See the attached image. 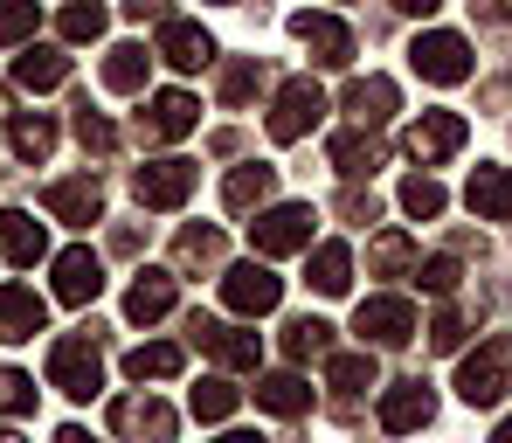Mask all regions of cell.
Here are the masks:
<instances>
[{
  "mask_svg": "<svg viewBox=\"0 0 512 443\" xmlns=\"http://www.w3.org/2000/svg\"><path fill=\"white\" fill-rule=\"evenodd\" d=\"M49 388H63L70 402H90L104 388V333L97 326H84V333H70V340L49 347Z\"/></svg>",
  "mask_w": 512,
  "mask_h": 443,
  "instance_id": "1",
  "label": "cell"
},
{
  "mask_svg": "<svg viewBox=\"0 0 512 443\" xmlns=\"http://www.w3.org/2000/svg\"><path fill=\"white\" fill-rule=\"evenodd\" d=\"M506 388H512V333H492L478 354L457 367V395L471 409H492V402H506Z\"/></svg>",
  "mask_w": 512,
  "mask_h": 443,
  "instance_id": "2",
  "label": "cell"
},
{
  "mask_svg": "<svg viewBox=\"0 0 512 443\" xmlns=\"http://www.w3.org/2000/svg\"><path fill=\"white\" fill-rule=\"evenodd\" d=\"M312 201H284V208H263L250 222L256 257H291V250H312Z\"/></svg>",
  "mask_w": 512,
  "mask_h": 443,
  "instance_id": "3",
  "label": "cell"
},
{
  "mask_svg": "<svg viewBox=\"0 0 512 443\" xmlns=\"http://www.w3.org/2000/svg\"><path fill=\"white\" fill-rule=\"evenodd\" d=\"M409 63H416V77H423V84H464V77L478 70V63H471V42H464V35H450V28L416 35Z\"/></svg>",
  "mask_w": 512,
  "mask_h": 443,
  "instance_id": "4",
  "label": "cell"
},
{
  "mask_svg": "<svg viewBox=\"0 0 512 443\" xmlns=\"http://www.w3.org/2000/svg\"><path fill=\"white\" fill-rule=\"evenodd\" d=\"M319 118H326V90L312 84V77H291V84L277 90V104H270V139L291 146V139H305Z\"/></svg>",
  "mask_w": 512,
  "mask_h": 443,
  "instance_id": "5",
  "label": "cell"
},
{
  "mask_svg": "<svg viewBox=\"0 0 512 443\" xmlns=\"http://www.w3.org/2000/svg\"><path fill=\"white\" fill-rule=\"evenodd\" d=\"M222 298H229V312H243V319H263V312H277V298H284V277L270 264H236L222 270Z\"/></svg>",
  "mask_w": 512,
  "mask_h": 443,
  "instance_id": "6",
  "label": "cell"
},
{
  "mask_svg": "<svg viewBox=\"0 0 512 443\" xmlns=\"http://www.w3.org/2000/svg\"><path fill=\"white\" fill-rule=\"evenodd\" d=\"M353 333H360L367 347H409V340H416V305H409V298H367V305L353 312Z\"/></svg>",
  "mask_w": 512,
  "mask_h": 443,
  "instance_id": "7",
  "label": "cell"
},
{
  "mask_svg": "<svg viewBox=\"0 0 512 443\" xmlns=\"http://www.w3.org/2000/svg\"><path fill=\"white\" fill-rule=\"evenodd\" d=\"M464 146V118L457 111H423L409 132H402V153L416 160V167H436V160H450Z\"/></svg>",
  "mask_w": 512,
  "mask_h": 443,
  "instance_id": "8",
  "label": "cell"
},
{
  "mask_svg": "<svg viewBox=\"0 0 512 443\" xmlns=\"http://www.w3.org/2000/svg\"><path fill=\"white\" fill-rule=\"evenodd\" d=\"M194 180H201L194 160H153V167L132 174V194H139V208H180L194 194Z\"/></svg>",
  "mask_w": 512,
  "mask_h": 443,
  "instance_id": "9",
  "label": "cell"
},
{
  "mask_svg": "<svg viewBox=\"0 0 512 443\" xmlns=\"http://www.w3.org/2000/svg\"><path fill=\"white\" fill-rule=\"evenodd\" d=\"M111 430L125 443H173V409L153 395H118L111 402Z\"/></svg>",
  "mask_w": 512,
  "mask_h": 443,
  "instance_id": "10",
  "label": "cell"
},
{
  "mask_svg": "<svg viewBox=\"0 0 512 443\" xmlns=\"http://www.w3.org/2000/svg\"><path fill=\"white\" fill-rule=\"evenodd\" d=\"M194 125H201V104H194L187 90H160V97H146V111H139V139H146V146L187 139Z\"/></svg>",
  "mask_w": 512,
  "mask_h": 443,
  "instance_id": "11",
  "label": "cell"
},
{
  "mask_svg": "<svg viewBox=\"0 0 512 443\" xmlns=\"http://www.w3.org/2000/svg\"><path fill=\"white\" fill-rule=\"evenodd\" d=\"M291 35L312 49V63H326V70H346L353 63V28L333 21V14H291Z\"/></svg>",
  "mask_w": 512,
  "mask_h": 443,
  "instance_id": "12",
  "label": "cell"
},
{
  "mask_svg": "<svg viewBox=\"0 0 512 443\" xmlns=\"http://www.w3.org/2000/svg\"><path fill=\"white\" fill-rule=\"evenodd\" d=\"M187 340L201 347V354H215L222 367H256V333H236V326H222V319H208V312H194L187 319Z\"/></svg>",
  "mask_w": 512,
  "mask_h": 443,
  "instance_id": "13",
  "label": "cell"
},
{
  "mask_svg": "<svg viewBox=\"0 0 512 443\" xmlns=\"http://www.w3.org/2000/svg\"><path fill=\"white\" fill-rule=\"evenodd\" d=\"M42 208L56 215V222H70V229H90V222H104V187L97 180H49V194H42Z\"/></svg>",
  "mask_w": 512,
  "mask_h": 443,
  "instance_id": "14",
  "label": "cell"
},
{
  "mask_svg": "<svg viewBox=\"0 0 512 443\" xmlns=\"http://www.w3.org/2000/svg\"><path fill=\"white\" fill-rule=\"evenodd\" d=\"M429 416H436V395H429V381H395V388L381 395V430H388V437H409V430H423Z\"/></svg>",
  "mask_w": 512,
  "mask_h": 443,
  "instance_id": "15",
  "label": "cell"
},
{
  "mask_svg": "<svg viewBox=\"0 0 512 443\" xmlns=\"http://www.w3.org/2000/svg\"><path fill=\"white\" fill-rule=\"evenodd\" d=\"M153 56H167L173 70H208V63H215V35H208V28H194V21H160V49H153Z\"/></svg>",
  "mask_w": 512,
  "mask_h": 443,
  "instance_id": "16",
  "label": "cell"
},
{
  "mask_svg": "<svg viewBox=\"0 0 512 443\" xmlns=\"http://www.w3.org/2000/svg\"><path fill=\"white\" fill-rule=\"evenodd\" d=\"M42 326H49V305H42L28 284H0V340L21 347V340H35Z\"/></svg>",
  "mask_w": 512,
  "mask_h": 443,
  "instance_id": "17",
  "label": "cell"
},
{
  "mask_svg": "<svg viewBox=\"0 0 512 443\" xmlns=\"http://www.w3.org/2000/svg\"><path fill=\"white\" fill-rule=\"evenodd\" d=\"M464 201H471L478 222H512V167H471Z\"/></svg>",
  "mask_w": 512,
  "mask_h": 443,
  "instance_id": "18",
  "label": "cell"
},
{
  "mask_svg": "<svg viewBox=\"0 0 512 443\" xmlns=\"http://www.w3.org/2000/svg\"><path fill=\"white\" fill-rule=\"evenodd\" d=\"M42 250H49L42 222H35L28 208H7V215H0V257L21 264V270H35V264H42Z\"/></svg>",
  "mask_w": 512,
  "mask_h": 443,
  "instance_id": "19",
  "label": "cell"
},
{
  "mask_svg": "<svg viewBox=\"0 0 512 443\" xmlns=\"http://www.w3.org/2000/svg\"><path fill=\"white\" fill-rule=\"evenodd\" d=\"M167 312H173V270H139L132 291H125V319H132V326H153V319H167Z\"/></svg>",
  "mask_w": 512,
  "mask_h": 443,
  "instance_id": "20",
  "label": "cell"
},
{
  "mask_svg": "<svg viewBox=\"0 0 512 443\" xmlns=\"http://www.w3.org/2000/svg\"><path fill=\"white\" fill-rule=\"evenodd\" d=\"M97 291H104V264H97L90 250H63V257H56V298H63V305H90Z\"/></svg>",
  "mask_w": 512,
  "mask_h": 443,
  "instance_id": "21",
  "label": "cell"
},
{
  "mask_svg": "<svg viewBox=\"0 0 512 443\" xmlns=\"http://www.w3.org/2000/svg\"><path fill=\"white\" fill-rule=\"evenodd\" d=\"M305 284H312L319 298H346V284H353V257H346V243H319V250L305 257Z\"/></svg>",
  "mask_w": 512,
  "mask_h": 443,
  "instance_id": "22",
  "label": "cell"
},
{
  "mask_svg": "<svg viewBox=\"0 0 512 443\" xmlns=\"http://www.w3.org/2000/svg\"><path fill=\"white\" fill-rule=\"evenodd\" d=\"M146 70H153V56H146L139 42H118V49L104 56V90H118V97H139V90H146Z\"/></svg>",
  "mask_w": 512,
  "mask_h": 443,
  "instance_id": "23",
  "label": "cell"
},
{
  "mask_svg": "<svg viewBox=\"0 0 512 443\" xmlns=\"http://www.w3.org/2000/svg\"><path fill=\"white\" fill-rule=\"evenodd\" d=\"M63 77H70V56L63 49H21L14 56V84L21 90H56Z\"/></svg>",
  "mask_w": 512,
  "mask_h": 443,
  "instance_id": "24",
  "label": "cell"
},
{
  "mask_svg": "<svg viewBox=\"0 0 512 443\" xmlns=\"http://www.w3.org/2000/svg\"><path fill=\"white\" fill-rule=\"evenodd\" d=\"M270 187H277V167H236L229 174V187H222V201H229V215H250V208H263L270 201Z\"/></svg>",
  "mask_w": 512,
  "mask_h": 443,
  "instance_id": "25",
  "label": "cell"
},
{
  "mask_svg": "<svg viewBox=\"0 0 512 443\" xmlns=\"http://www.w3.org/2000/svg\"><path fill=\"white\" fill-rule=\"evenodd\" d=\"M395 104H402V97H395V84H388V77H353V84H346V111H353L360 125H381Z\"/></svg>",
  "mask_w": 512,
  "mask_h": 443,
  "instance_id": "26",
  "label": "cell"
},
{
  "mask_svg": "<svg viewBox=\"0 0 512 443\" xmlns=\"http://www.w3.org/2000/svg\"><path fill=\"white\" fill-rule=\"evenodd\" d=\"M326 153H333V167H340L346 180H360V174H374V167H381V139H374L367 125H360V132H340Z\"/></svg>",
  "mask_w": 512,
  "mask_h": 443,
  "instance_id": "27",
  "label": "cell"
},
{
  "mask_svg": "<svg viewBox=\"0 0 512 443\" xmlns=\"http://www.w3.org/2000/svg\"><path fill=\"white\" fill-rule=\"evenodd\" d=\"M256 402H263L270 416H305V409H312V388H305L298 374H270V381H256Z\"/></svg>",
  "mask_w": 512,
  "mask_h": 443,
  "instance_id": "28",
  "label": "cell"
},
{
  "mask_svg": "<svg viewBox=\"0 0 512 443\" xmlns=\"http://www.w3.org/2000/svg\"><path fill=\"white\" fill-rule=\"evenodd\" d=\"M180 360H187V354H180L173 340H160V347H132V354H125V374L146 388V381H173V374H180Z\"/></svg>",
  "mask_w": 512,
  "mask_h": 443,
  "instance_id": "29",
  "label": "cell"
},
{
  "mask_svg": "<svg viewBox=\"0 0 512 443\" xmlns=\"http://www.w3.org/2000/svg\"><path fill=\"white\" fill-rule=\"evenodd\" d=\"M49 153H56V125H49L42 111H35V118H14V160H35V167H42Z\"/></svg>",
  "mask_w": 512,
  "mask_h": 443,
  "instance_id": "30",
  "label": "cell"
},
{
  "mask_svg": "<svg viewBox=\"0 0 512 443\" xmlns=\"http://www.w3.org/2000/svg\"><path fill=\"white\" fill-rule=\"evenodd\" d=\"M236 402H243V395H236V388H229L222 374H208V381H201V388L187 395V409H194L201 423H222V416H236Z\"/></svg>",
  "mask_w": 512,
  "mask_h": 443,
  "instance_id": "31",
  "label": "cell"
},
{
  "mask_svg": "<svg viewBox=\"0 0 512 443\" xmlns=\"http://www.w3.org/2000/svg\"><path fill=\"white\" fill-rule=\"evenodd\" d=\"M104 21H111L104 0H70V7H63V42H97Z\"/></svg>",
  "mask_w": 512,
  "mask_h": 443,
  "instance_id": "32",
  "label": "cell"
},
{
  "mask_svg": "<svg viewBox=\"0 0 512 443\" xmlns=\"http://www.w3.org/2000/svg\"><path fill=\"white\" fill-rule=\"evenodd\" d=\"M326 347H333V326L326 319H291L284 326V354L291 360H312V354H326Z\"/></svg>",
  "mask_w": 512,
  "mask_h": 443,
  "instance_id": "33",
  "label": "cell"
},
{
  "mask_svg": "<svg viewBox=\"0 0 512 443\" xmlns=\"http://www.w3.org/2000/svg\"><path fill=\"white\" fill-rule=\"evenodd\" d=\"M173 257H180V270H215L222 264V229H187Z\"/></svg>",
  "mask_w": 512,
  "mask_h": 443,
  "instance_id": "34",
  "label": "cell"
},
{
  "mask_svg": "<svg viewBox=\"0 0 512 443\" xmlns=\"http://www.w3.org/2000/svg\"><path fill=\"white\" fill-rule=\"evenodd\" d=\"M367 264L381 270V277H402V270L416 264V243H409L402 229H388V236H374V250H367Z\"/></svg>",
  "mask_w": 512,
  "mask_h": 443,
  "instance_id": "35",
  "label": "cell"
},
{
  "mask_svg": "<svg viewBox=\"0 0 512 443\" xmlns=\"http://www.w3.org/2000/svg\"><path fill=\"white\" fill-rule=\"evenodd\" d=\"M443 201H450V194H443L429 174H409V180H402V208H409L416 222H436V215H443Z\"/></svg>",
  "mask_w": 512,
  "mask_h": 443,
  "instance_id": "36",
  "label": "cell"
},
{
  "mask_svg": "<svg viewBox=\"0 0 512 443\" xmlns=\"http://www.w3.org/2000/svg\"><path fill=\"white\" fill-rule=\"evenodd\" d=\"M326 381H333V388H346V395L374 388V354H333V360H326Z\"/></svg>",
  "mask_w": 512,
  "mask_h": 443,
  "instance_id": "37",
  "label": "cell"
},
{
  "mask_svg": "<svg viewBox=\"0 0 512 443\" xmlns=\"http://www.w3.org/2000/svg\"><path fill=\"white\" fill-rule=\"evenodd\" d=\"M0 416H35V381L21 367H0Z\"/></svg>",
  "mask_w": 512,
  "mask_h": 443,
  "instance_id": "38",
  "label": "cell"
},
{
  "mask_svg": "<svg viewBox=\"0 0 512 443\" xmlns=\"http://www.w3.org/2000/svg\"><path fill=\"white\" fill-rule=\"evenodd\" d=\"M77 139H84V153H97V160H104V153L118 146L111 118H104V111H90V104H77Z\"/></svg>",
  "mask_w": 512,
  "mask_h": 443,
  "instance_id": "39",
  "label": "cell"
},
{
  "mask_svg": "<svg viewBox=\"0 0 512 443\" xmlns=\"http://www.w3.org/2000/svg\"><path fill=\"white\" fill-rule=\"evenodd\" d=\"M35 21H42V7H35V0H0V42H28V35H35Z\"/></svg>",
  "mask_w": 512,
  "mask_h": 443,
  "instance_id": "40",
  "label": "cell"
},
{
  "mask_svg": "<svg viewBox=\"0 0 512 443\" xmlns=\"http://www.w3.org/2000/svg\"><path fill=\"white\" fill-rule=\"evenodd\" d=\"M263 90V63H229L222 70V104H250Z\"/></svg>",
  "mask_w": 512,
  "mask_h": 443,
  "instance_id": "41",
  "label": "cell"
},
{
  "mask_svg": "<svg viewBox=\"0 0 512 443\" xmlns=\"http://www.w3.org/2000/svg\"><path fill=\"white\" fill-rule=\"evenodd\" d=\"M429 347H436V354H457V347H464V312H457V305H443V312L429 319Z\"/></svg>",
  "mask_w": 512,
  "mask_h": 443,
  "instance_id": "42",
  "label": "cell"
},
{
  "mask_svg": "<svg viewBox=\"0 0 512 443\" xmlns=\"http://www.w3.org/2000/svg\"><path fill=\"white\" fill-rule=\"evenodd\" d=\"M416 284L436 291V298H450V291H457V264H450V257H429V264L416 270Z\"/></svg>",
  "mask_w": 512,
  "mask_h": 443,
  "instance_id": "43",
  "label": "cell"
},
{
  "mask_svg": "<svg viewBox=\"0 0 512 443\" xmlns=\"http://www.w3.org/2000/svg\"><path fill=\"white\" fill-rule=\"evenodd\" d=\"M340 215H346V222H360V229H367V222L381 215V201H374V194H360V187H346V194H340Z\"/></svg>",
  "mask_w": 512,
  "mask_h": 443,
  "instance_id": "44",
  "label": "cell"
},
{
  "mask_svg": "<svg viewBox=\"0 0 512 443\" xmlns=\"http://www.w3.org/2000/svg\"><path fill=\"white\" fill-rule=\"evenodd\" d=\"M132 21H167V0H125Z\"/></svg>",
  "mask_w": 512,
  "mask_h": 443,
  "instance_id": "45",
  "label": "cell"
},
{
  "mask_svg": "<svg viewBox=\"0 0 512 443\" xmlns=\"http://www.w3.org/2000/svg\"><path fill=\"white\" fill-rule=\"evenodd\" d=\"M56 443H97V437H90V430H77V423H63V430H56Z\"/></svg>",
  "mask_w": 512,
  "mask_h": 443,
  "instance_id": "46",
  "label": "cell"
},
{
  "mask_svg": "<svg viewBox=\"0 0 512 443\" xmlns=\"http://www.w3.org/2000/svg\"><path fill=\"white\" fill-rule=\"evenodd\" d=\"M395 7H402V14H436L443 0H395Z\"/></svg>",
  "mask_w": 512,
  "mask_h": 443,
  "instance_id": "47",
  "label": "cell"
},
{
  "mask_svg": "<svg viewBox=\"0 0 512 443\" xmlns=\"http://www.w3.org/2000/svg\"><path fill=\"white\" fill-rule=\"evenodd\" d=\"M215 443H263L256 430H229V437H215Z\"/></svg>",
  "mask_w": 512,
  "mask_h": 443,
  "instance_id": "48",
  "label": "cell"
},
{
  "mask_svg": "<svg viewBox=\"0 0 512 443\" xmlns=\"http://www.w3.org/2000/svg\"><path fill=\"white\" fill-rule=\"evenodd\" d=\"M492 443H512V416H506V423H499V430H492Z\"/></svg>",
  "mask_w": 512,
  "mask_h": 443,
  "instance_id": "49",
  "label": "cell"
},
{
  "mask_svg": "<svg viewBox=\"0 0 512 443\" xmlns=\"http://www.w3.org/2000/svg\"><path fill=\"white\" fill-rule=\"evenodd\" d=\"M0 443H21V430H7V423H0Z\"/></svg>",
  "mask_w": 512,
  "mask_h": 443,
  "instance_id": "50",
  "label": "cell"
},
{
  "mask_svg": "<svg viewBox=\"0 0 512 443\" xmlns=\"http://www.w3.org/2000/svg\"><path fill=\"white\" fill-rule=\"evenodd\" d=\"M0 118H7V90H0Z\"/></svg>",
  "mask_w": 512,
  "mask_h": 443,
  "instance_id": "51",
  "label": "cell"
}]
</instances>
